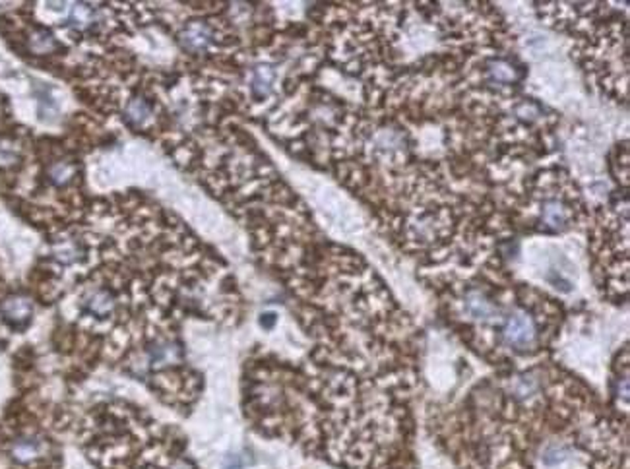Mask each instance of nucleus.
<instances>
[{"instance_id": "3", "label": "nucleus", "mask_w": 630, "mask_h": 469, "mask_svg": "<svg viewBox=\"0 0 630 469\" xmlns=\"http://www.w3.org/2000/svg\"><path fill=\"white\" fill-rule=\"evenodd\" d=\"M85 312L95 318H105L115 308V299L107 289H93L84 299Z\"/></svg>"}, {"instance_id": "7", "label": "nucleus", "mask_w": 630, "mask_h": 469, "mask_svg": "<svg viewBox=\"0 0 630 469\" xmlns=\"http://www.w3.org/2000/svg\"><path fill=\"white\" fill-rule=\"evenodd\" d=\"M29 49L36 55H49L53 51L58 47L55 36L51 33L49 29H36L31 36H29Z\"/></svg>"}, {"instance_id": "11", "label": "nucleus", "mask_w": 630, "mask_h": 469, "mask_svg": "<svg viewBox=\"0 0 630 469\" xmlns=\"http://www.w3.org/2000/svg\"><path fill=\"white\" fill-rule=\"evenodd\" d=\"M55 256L58 262H63V264H72V262H76L80 258V251L76 248V245H72V243H64V245L56 246L55 251Z\"/></svg>"}, {"instance_id": "9", "label": "nucleus", "mask_w": 630, "mask_h": 469, "mask_svg": "<svg viewBox=\"0 0 630 469\" xmlns=\"http://www.w3.org/2000/svg\"><path fill=\"white\" fill-rule=\"evenodd\" d=\"M39 448H41V444L36 438H21V441L14 442L12 454H14L16 460L28 462V460H31V458H36L39 454Z\"/></svg>"}, {"instance_id": "12", "label": "nucleus", "mask_w": 630, "mask_h": 469, "mask_svg": "<svg viewBox=\"0 0 630 469\" xmlns=\"http://www.w3.org/2000/svg\"><path fill=\"white\" fill-rule=\"evenodd\" d=\"M16 162V152L12 147L0 146V163L2 165H10V163Z\"/></svg>"}, {"instance_id": "6", "label": "nucleus", "mask_w": 630, "mask_h": 469, "mask_svg": "<svg viewBox=\"0 0 630 469\" xmlns=\"http://www.w3.org/2000/svg\"><path fill=\"white\" fill-rule=\"evenodd\" d=\"M273 80H275V72H273L272 66H268V64H258V66L252 70V78H251L252 93H254L258 99H264L266 95H270Z\"/></svg>"}, {"instance_id": "14", "label": "nucleus", "mask_w": 630, "mask_h": 469, "mask_svg": "<svg viewBox=\"0 0 630 469\" xmlns=\"http://www.w3.org/2000/svg\"><path fill=\"white\" fill-rule=\"evenodd\" d=\"M169 469H196V468H194V465H192V463H190V462H187V460H182V458H177L175 462L169 465Z\"/></svg>"}, {"instance_id": "2", "label": "nucleus", "mask_w": 630, "mask_h": 469, "mask_svg": "<svg viewBox=\"0 0 630 469\" xmlns=\"http://www.w3.org/2000/svg\"><path fill=\"white\" fill-rule=\"evenodd\" d=\"M2 316L10 326L14 328H23L26 324L31 320V315H33V305L29 301L28 297H21V295H14V297H8L6 301L2 302Z\"/></svg>"}, {"instance_id": "13", "label": "nucleus", "mask_w": 630, "mask_h": 469, "mask_svg": "<svg viewBox=\"0 0 630 469\" xmlns=\"http://www.w3.org/2000/svg\"><path fill=\"white\" fill-rule=\"evenodd\" d=\"M275 320H278V318H275V315H273V312H264V315L260 316V326H262L264 330H272L273 324H275Z\"/></svg>"}, {"instance_id": "8", "label": "nucleus", "mask_w": 630, "mask_h": 469, "mask_svg": "<svg viewBox=\"0 0 630 469\" xmlns=\"http://www.w3.org/2000/svg\"><path fill=\"white\" fill-rule=\"evenodd\" d=\"M76 175V165L68 159H61L55 162L49 167V179L55 186H64L72 181V176Z\"/></svg>"}, {"instance_id": "10", "label": "nucleus", "mask_w": 630, "mask_h": 469, "mask_svg": "<svg viewBox=\"0 0 630 469\" xmlns=\"http://www.w3.org/2000/svg\"><path fill=\"white\" fill-rule=\"evenodd\" d=\"M93 21V10L88 4H76L70 14V23L78 29H85Z\"/></svg>"}, {"instance_id": "1", "label": "nucleus", "mask_w": 630, "mask_h": 469, "mask_svg": "<svg viewBox=\"0 0 630 469\" xmlns=\"http://www.w3.org/2000/svg\"><path fill=\"white\" fill-rule=\"evenodd\" d=\"M179 43H181L182 49L187 53H192V55L206 53L214 43V29L204 20H192L181 29Z\"/></svg>"}, {"instance_id": "4", "label": "nucleus", "mask_w": 630, "mask_h": 469, "mask_svg": "<svg viewBox=\"0 0 630 469\" xmlns=\"http://www.w3.org/2000/svg\"><path fill=\"white\" fill-rule=\"evenodd\" d=\"M182 357L181 345L177 342H169V339H163V342H157L155 345L149 347V363L155 364V367H163V364H173L179 363Z\"/></svg>"}, {"instance_id": "5", "label": "nucleus", "mask_w": 630, "mask_h": 469, "mask_svg": "<svg viewBox=\"0 0 630 469\" xmlns=\"http://www.w3.org/2000/svg\"><path fill=\"white\" fill-rule=\"evenodd\" d=\"M122 117L132 128H144L152 119V105L144 98H134L125 107Z\"/></svg>"}]
</instances>
